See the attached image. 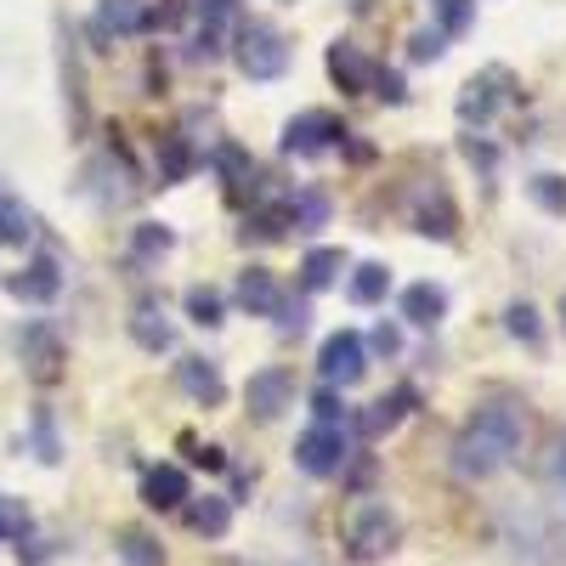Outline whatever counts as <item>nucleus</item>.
<instances>
[{"mask_svg":"<svg viewBox=\"0 0 566 566\" xmlns=\"http://www.w3.org/2000/svg\"><path fill=\"white\" fill-rule=\"evenodd\" d=\"M97 29L103 34H142V29H148V0H103V7H97Z\"/></svg>","mask_w":566,"mask_h":566,"instance_id":"f3484780","label":"nucleus"},{"mask_svg":"<svg viewBox=\"0 0 566 566\" xmlns=\"http://www.w3.org/2000/svg\"><path fill=\"white\" fill-rule=\"evenodd\" d=\"M232 57H239V69L250 80H277L283 69H290V40H283L272 23H244L239 40H232Z\"/></svg>","mask_w":566,"mask_h":566,"instance_id":"f03ea898","label":"nucleus"},{"mask_svg":"<svg viewBox=\"0 0 566 566\" xmlns=\"http://www.w3.org/2000/svg\"><path fill=\"white\" fill-rule=\"evenodd\" d=\"M187 499H193V493H187ZM227 522H232V504H227V499H216V493H205V499L187 504V527L205 533V538H221V533H227Z\"/></svg>","mask_w":566,"mask_h":566,"instance_id":"a211bd4d","label":"nucleus"},{"mask_svg":"<svg viewBox=\"0 0 566 566\" xmlns=\"http://www.w3.org/2000/svg\"><path fill=\"white\" fill-rule=\"evenodd\" d=\"M283 7H295V0H283Z\"/></svg>","mask_w":566,"mask_h":566,"instance_id":"c03bdc74","label":"nucleus"},{"mask_svg":"<svg viewBox=\"0 0 566 566\" xmlns=\"http://www.w3.org/2000/svg\"><path fill=\"white\" fill-rule=\"evenodd\" d=\"M142 499H148V510H181L187 504V470L181 464H154L148 476H142Z\"/></svg>","mask_w":566,"mask_h":566,"instance_id":"f8f14e48","label":"nucleus"},{"mask_svg":"<svg viewBox=\"0 0 566 566\" xmlns=\"http://www.w3.org/2000/svg\"><path fill=\"white\" fill-rule=\"evenodd\" d=\"M312 408H317V419H328V424H346V402L335 397V386H323V391L312 397Z\"/></svg>","mask_w":566,"mask_h":566,"instance_id":"c9c22d12","label":"nucleus"},{"mask_svg":"<svg viewBox=\"0 0 566 566\" xmlns=\"http://www.w3.org/2000/svg\"><path fill=\"white\" fill-rule=\"evenodd\" d=\"M413 227L424 232V239H453L459 210H453V199L442 193L437 181H431V187H419V193H413Z\"/></svg>","mask_w":566,"mask_h":566,"instance_id":"1a4fd4ad","label":"nucleus"},{"mask_svg":"<svg viewBox=\"0 0 566 566\" xmlns=\"http://www.w3.org/2000/svg\"><path fill=\"white\" fill-rule=\"evenodd\" d=\"M560 323H566V290H560Z\"/></svg>","mask_w":566,"mask_h":566,"instance_id":"37998d69","label":"nucleus"},{"mask_svg":"<svg viewBox=\"0 0 566 566\" xmlns=\"http://www.w3.org/2000/svg\"><path fill=\"white\" fill-rule=\"evenodd\" d=\"M374 97H386V103H402L408 97V91H402V74H386V69H374Z\"/></svg>","mask_w":566,"mask_h":566,"instance_id":"4c0bfd02","label":"nucleus"},{"mask_svg":"<svg viewBox=\"0 0 566 566\" xmlns=\"http://www.w3.org/2000/svg\"><path fill=\"white\" fill-rule=\"evenodd\" d=\"M119 560H125V566H165V549H159L148 533H125V538H119Z\"/></svg>","mask_w":566,"mask_h":566,"instance_id":"393cba45","label":"nucleus"},{"mask_svg":"<svg viewBox=\"0 0 566 566\" xmlns=\"http://www.w3.org/2000/svg\"><path fill=\"white\" fill-rule=\"evenodd\" d=\"M216 165L232 176V187H239V181H250L255 176V165H250V154H239V148H232V142H227V148L216 154Z\"/></svg>","mask_w":566,"mask_h":566,"instance_id":"7c9ffc66","label":"nucleus"},{"mask_svg":"<svg viewBox=\"0 0 566 566\" xmlns=\"http://www.w3.org/2000/svg\"><path fill=\"white\" fill-rule=\"evenodd\" d=\"M306 328V301H277V335H301Z\"/></svg>","mask_w":566,"mask_h":566,"instance_id":"f704fd0d","label":"nucleus"},{"mask_svg":"<svg viewBox=\"0 0 566 566\" xmlns=\"http://www.w3.org/2000/svg\"><path fill=\"white\" fill-rule=\"evenodd\" d=\"M328 74L340 80V91H368V80H374V63L357 52L352 40H335V45H328Z\"/></svg>","mask_w":566,"mask_h":566,"instance_id":"dca6fc26","label":"nucleus"},{"mask_svg":"<svg viewBox=\"0 0 566 566\" xmlns=\"http://www.w3.org/2000/svg\"><path fill=\"white\" fill-rule=\"evenodd\" d=\"M340 136H346V130H340V119H335V114L312 108V114H301V119L283 125V154H295V159H317V154L335 148Z\"/></svg>","mask_w":566,"mask_h":566,"instance_id":"423d86ee","label":"nucleus"},{"mask_svg":"<svg viewBox=\"0 0 566 566\" xmlns=\"http://www.w3.org/2000/svg\"><path fill=\"white\" fill-rule=\"evenodd\" d=\"M402 317L413 328H437L448 317V295L437 290V283H408V290H402Z\"/></svg>","mask_w":566,"mask_h":566,"instance_id":"2eb2a0df","label":"nucleus"},{"mask_svg":"<svg viewBox=\"0 0 566 566\" xmlns=\"http://www.w3.org/2000/svg\"><path fill=\"white\" fill-rule=\"evenodd\" d=\"M397 515L386 510V504H357L352 510V522H346V544H352V555L357 560H380V555H391L397 549Z\"/></svg>","mask_w":566,"mask_h":566,"instance_id":"7ed1b4c3","label":"nucleus"},{"mask_svg":"<svg viewBox=\"0 0 566 566\" xmlns=\"http://www.w3.org/2000/svg\"><path fill=\"white\" fill-rule=\"evenodd\" d=\"M527 442V413L522 402H488L476 408V419L459 431L453 442V476L459 482H488L493 470H504Z\"/></svg>","mask_w":566,"mask_h":566,"instance_id":"f257e3e1","label":"nucleus"},{"mask_svg":"<svg viewBox=\"0 0 566 566\" xmlns=\"http://www.w3.org/2000/svg\"><path fill=\"white\" fill-rule=\"evenodd\" d=\"M130 335H136V346H142V352H170V340H176L159 306H136V317H130Z\"/></svg>","mask_w":566,"mask_h":566,"instance_id":"aec40b11","label":"nucleus"},{"mask_svg":"<svg viewBox=\"0 0 566 566\" xmlns=\"http://www.w3.org/2000/svg\"><path fill=\"white\" fill-rule=\"evenodd\" d=\"M363 346H368V352H380V357H397V352H402V335H397L391 323H380V328H374V335H368Z\"/></svg>","mask_w":566,"mask_h":566,"instance_id":"e433bc0d","label":"nucleus"},{"mask_svg":"<svg viewBox=\"0 0 566 566\" xmlns=\"http://www.w3.org/2000/svg\"><path fill=\"white\" fill-rule=\"evenodd\" d=\"M413 402H419V397H413V386H397L391 397H380V402H368V408H363L357 431H363V437H386V431H397L402 413H408Z\"/></svg>","mask_w":566,"mask_h":566,"instance_id":"ddd939ff","label":"nucleus"},{"mask_svg":"<svg viewBox=\"0 0 566 566\" xmlns=\"http://www.w3.org/2000/svg\"><path fill=\"white\" fill-rule=\"evenodd\" d=\"M34 239V216H29V205L18 199V193H7L0 187V244H29Z\"/></svg>","mask_w":566,"mask_h":566,"instance_id":"6ab92c4d","label":"nucleus"},{"mask_svg":"<svg viewBox=\"0 0 566 566\" xmlns=\"http://www.w3.org/2000/svg\"><path fill=\"white\" fill-rule=\"evenodd\" d=\"M187 453H193V464H205V470H221L227 459H221V448H199L193 437H187Z\"/></svg>","mask_w":566,"mask_h":566,"instance_id":"a19ab883","label":"nucleus"},{"mask_svg":"<svg viewBox=\"0 0 566 566\" xmlns=\"http://www.w3.org/2000/svg\"><path fill=\"white\" fill-rule=\"evenodd\" d=\"M340 266H346V255H340V250H312V255L301 261V283H306V295L328 290V283L340 277Z\"/></svg>","mask_w":566,"mask_h":566,"instance_id":"4be33fe9","label":"nucleus"},{"mask_svg":"<svg viewBox=\"0 0 566 566\" xmlns=\"http://www.w3.org/2000/svg\"><path fill=\"white\" fill-rule=\"evenodd\" d=\"M187 170H193V159H187L181 142H170V148H165V181H181Z\"/></svg>","mask_w":566,"mask_h":566,"instance_id":"58836bf2","label":"nucleus"},{"mask_svg":"<svg viewBox=\"0 0 566 566\" xmlns=\"http://www.w3.org/2000/svg\"><path fill=\"white\" fill-rule=\"evenodd\" d=\"M23 533H29L23 499H7V493H0V538H23Z\"/></svg>","mask_w":566,"mask_h":566,"instance_id":"c756f323","label":"nucleus"},{"mask_svg":"<svg viewBox=\"0 0 566 566\" xmlns=\"http://www.w3.org/2000/svg\"><path fill=\"white\" fill-rule=\"evenodd\" d=\"M290 216H295L301 232H317V227L328 221V205H323V193H295V199H290Z\"/></svg>","mask_w":566,"mask_h":566,"instance_id":"bb28decb","label":"nucleus"},{"mask_svg":"<svg viewBox=\"0 0 566 566\" xmlns=\"http://www.w3.org/2000/svg\"><path fill=\"white\" fill-rule=\"evenodd\" d=\"M34 442H40V459H45V464L57 459V437H52V419H45V413L34 419Z\"/></svg>","mask_w":566,"mask_h":566,"instance_id":"ea45409f","label":"nucleus"},{"mask_svg":"<svg viewBox=\"0 0 566 566\" xmlns=\"http://www.w3.org/2000/svg\"><path fill=\"white\" fill-rule=\"evenodd\" d=\"M176 380H181V391H187V397L205 402V408H216V402L227 397L221 368H216L210 357H181V363H176Z\"/></svg>","mask_w":566,"mask_h":566,"instance_id":"9b49d317","label":"nucleus"},{"mask_svg":"<svg viewBox=\"0 0 566 566\" xmlns=\"http://www.w3.org/2000/svg\"><path fill=\"white\" fill-rule=\"evenodd\" d=\"M510 69H488V74H476L464 91H459V119L464 125H488L504 103H510Z\"/></svg>","mask_w":566,"mask_h":566,"instance_id":"0eeeda50","label":"nucleus"},{"mask_svg":"<svg viewBox=\"0 0 566 566\" xmlns=\"http://www.w3.org/2000/svg\"><path fill=\"white\" fill-rule=\"evenodd\" d=\"M408 57H413V63H437V57H442V34H437V29H419V34L408 40Z\"/></svg>","mask_w":566,"mask_h":566,"instance_id":"2f4dec72","label":"nucleus"},{"mask_svg":"<svg viewBox=\"0 0 566 566\" xmlns=\"http://www.w3.org/2000/svg\"><path fill=\"white\" fill-rule=\"evenodd\" d=\"M295 464L306 470V476H340V464H346V424L317 419L312 431L295 442Z\"/></svg>","mask_w":566,"mask_h":566,"instance_id":"39448f33","label":"nucleus"},{"mask_svg":"<svg viewBox=\"0 0 566 566\" xmlns=\"http://www.w3.org/2000/svg\"><path fill=\"white\" fill-rule=\"evenodd\" d=\"M386 290H391V272H386L380 261H363V266L352 272V301H357V306H380Z\"/></svg>","mask_w":566,"mask_h":566,"instance_id":"412c9836","label":"nucleus"},{"mask_svg":"<svg viewBox=\"0 0 566 566\" xmlns=\"http://www.w3.org/2000/svg\"><path fill=\"white\" fill-rule=\"evenodd\" d=\"M23 346H29V368L40 374V380H57V340L45 335V328H29Z\"/></svg>","mask_w":566,"mask_h":566,"instance_id":"b1692460","label":"nucleus"},{"mask_svg":"<svg viewBox=\"0 0 566 566\" xmlns=\"http://www.w3.org/2000/svg\"><path fill=\"white\" fill-rule=\"evenodd\" d=\"M317 374H323V386H357L363 374H368V346L363 335H352V328H340V335H328L323 352H317Z\"/></svg>","mask_w":566,"mask_h":566,"instance_id":"20e7f679","label":"nucleus"},{"mask_svg":"<svg viewBox=\"0 0 566 566\" xmlns=\"http://www.w3.org/2000/svg\"><path fill=\"white\" fill-rule=\"evenodd\" d=\"M130 250H136L142 261H165V255L176 250V232L159 227V221H142V227L130 232Z\"/></svg>","mask_w":566,"mask_h":566,"instance_id":"5701e85b","label":"nucleus"},{"mask_svg":"<svg viewBox=\"0 0 566 566\" xmlns=\"http://www.w3.org/2000/svg\"><path fill=\"white\" fill-rule=\"evenodd\" d=\"M504 323H510V335L527 340V346H538V335H544V328H538V312H533L527 301H515V306L504 312Z\"/></svg>","mask_w":566,"mask_h":566,"instance_id":"cd10ccee","label":"nucleus"},{"mask_svg":"<svg viewBox=\"0 0 566 566\" xmlns=\"http://www.w3.org/2000/svg\"><path fill=\"white\" fill-rule=\"evenodd\" d=\"M533 199L549 216H566V176H533Z\"/></svg>","mask_w":566,"mask_h":566,"instance_id":"c85d7f7f","label":"nucleus"},{"mask_svg":"<svg viewBox=\"0 0 566 566\" xmlns=\"http://www.w3.org/2000/svg\"><path fill=\"white\" fill-rule=\"evenodd\" d=\"M7 290H12L18 301H29V306H45V301H57L63 272H57V261H52V255H40V261H29L23 272H12V277H7Z\"/></svg>","mask_w":566,"mask_h":566,"instance_id":"9d476101","label":"nucleus"},{"mask_svg":"<svg viewBox=\"0 0 566 566\" xmlns=\"http://www.w3.org/2000/svg\"><path fill=\"white\" fill-rule=\"evenodd\" d=\"M437 12H442V29L448 34H464L470 29V0H437Z\"/></svg>","mask_w":566,"mask_h":566,"instance_id":"72a5a7b5","label":"nucleus"},{"mask_svg":"<svg viewBox=\"0 0 566 566\" xmlns=\"http://www.w3.org/2000/svg\"><path fill=\"white\" fill-rule=\"evenodd\" d=\"M187 317H193L199 328H216L221 323V295L205 290V283H193V290H187Z\"/></svg>","mask_w":566,"mask_h":566,"instance_id":"a878e982","label":"nucleus"},{"mask_svg":"<svg viewBox=\"0 0 566 566\" xmlns=\"http://www.w3.org/2000/svg\"><path fill=\"white\" fill-rule=\"evenodd\" d=\"M244 402H250V413L255 419H277L283 408L295 402V374L290 368H261V374H250V386H244Z\"/></svg>","mask_w":566,"mask_h":566,"instance_id":"6e6552de","label":"nucleus"},{"mask_svg":"<svg viewBox=\"0 0 566 566\" xmlns=\"http://www.w3.org/2000/svg\"><path fill=\"white\" fill-rule=\"evenodd\" d=\"M239 306L250 312V317H272L277 312V301H283V290H277V277L266 272V266H250V272H239Z\"/></svg>","mask_w":566,"mask_h":566,"instance_id":"4468645a","label":"nucleus"},{"mask_svg":"<svg viewBox=\"0 0 566 566\" xmlns=\"http://www.w3.org/2000/svg\"><path fill=\"white\" fill-rule=\"evenodd\" d=\"M549 476H555V482H566V437L555 442V459H549Z\"/></svg>","mask_w":566,"mask_h":566,"instance_id":"79ce46f5","label":"nucleus"},{"mask_svg":"<svg viewBox=\"0 0 566 566\" xmlns=\"http://www.w3.org/2000/svg\"><path fill=\"white\" fill-rule=\"evenodd\" d=\"M193 12H199L205 29H221L232 12H239V0H193Z\"/></svg>","mask_w":566,"mask_h":566,"instance_id":"473e14b6","label":"nucleus"}]
</instances>
